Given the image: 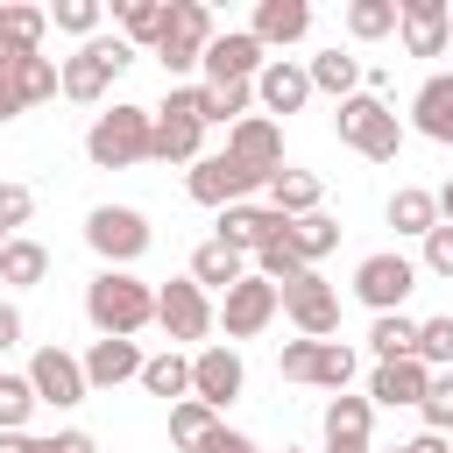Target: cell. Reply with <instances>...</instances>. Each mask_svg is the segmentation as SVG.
Returning a JSON list of instances; mask_svg holds the SVG:
<instances>
[{"label": "cell", "instance_id": "obj_19", "mask_svg": "<svg viewBox=\"0 0 453 453\" xmlns=\"http://www.w3.org/2000/svg\"><path fill=\"white\" fill-rule=\"evenodd\" d=\"M326 453H375V403L368 396L326 403Z\"/></svg>", "mask_w": 453, "mask_h": 453}, {"label": "cell", "instance_id": "obj_27", "mask_svg": "<svg viewBox=\"0 0 453 453\" xmlns=\"http://www.w3.org/2000/svg\"><path fill=\"white\" fill-rule=\"evenodd\" d=\"M198 142H205V120L156 106V149H149L156 163H198Z\"/></svg>", "mask_w": 453, "mask_h": 453}, {"label": "cell", "instance_id": "obj_55", "mask_svg": "<svg viewBox=\"0 0 453 453\" xmlns=\"http://www.w3.org/2000/svg\"><path fill=\"white\" fill-rule=\"evenodd\" d=\"M446 375H453V368H446Z\"/></svg>", "mask_w": 453, "mask_h": 453}, {"label": "cell", "instance_id": "obj_7", "mask_svg": "<svg viewBox=\"0 0 453 453\" xmlns=\"http://www.w3.org/2000/svg\"><path fill=\"white\" fill-rule=\"evenodd\" d=\"M283 382H319V389H340L354 382V347L347 340H290L283 347Z\"/></svg>", "mask_w": 453, "mask_h": 453}, {"label": "cell", "instance_id": "obj_50", "mask_svg": "<svg viewBox=\"0 0 453 453\" xmlns=\"http://www.w3.org/2000/svg\"><path fill=\"white\" fill-rule=\"evenodd\" d=\"M14 113H21V99H14V92H7V85H0V127H7V120H14Z\"/></svg>", "mask_w": 453, "mask_h": 453}, {"label": "cell", "instance_id": "obj_33", "mask_svg": "<svg viewBox=\"0 0 453 453\" xmlns=\"http://www.w3.org/2000/svg\"><path fill=\"white\" fill-rule=\"evenodd\" d=\"M368 347H375V361H418V319L382 311V319L368 326Z\"/></svg>", "mask_w": 453, "mask_h": 453}, {"label": "cell", "instance_id": "obj_38", "mask_svg": "<svg viewBox=\"0 0 453 453\" xmlns=\"http://www.w3.org/2000/svg\"><path fill=\"white\" fill-rule=\"evenodd\" d=\"M255 276H262V283H276V290H290L297 276H311V262H304L290 241H269V248L255 255Z\"/></svg>", "mask_w": 453, "mask_h": 453}, {"label": "cell", "instance_id": "obj_3", "mask_svg": "<svg viewBox=\"0 0 453 453\" xmlns=\"http://www.w3.org/2000/svg\"><path fill=\"white\" fill-rule=\"evenodd\" d=\"M333 134H340L354 156H368V163H396V149H403V120L389 113V99H368V92L340 99Z\"/></svg>", "mask_w": 453, "mask_h": 453}, {"label": "cell", "instance_id": "obj_37", "mask_svg": "<svg viewBox=\"0 0 453 453\" xmlns=\"http://www.w3.org/2000/svg\"><path fill=\"white\" fill-rule=\"evenodd\" d=\"M290 248H297L304 262L333 255V248H340V219H326V212H304V219H290Z\"/></svg>", "mask_w": 453, "mask_h": 453}, {"label": "cell", "instance_id": "obj_49", "mask_svg": "<svg viewBox=\"0 0 453 453\" xmlns=\"http://www.w3.org/2000/svg\"><path fill=\"white\" fill-rule=\"evenodd\" d=\"M14 340H21V311H14V304H0V354H7Z\"/></svg>", "mask_w": 453, "mask_h": 453}, {"label": "cell", "instance_id": "obj_47", "mask_svg": "<svg viewBox=\"0 0 453 453\" xmlns=\"http://www.w3.org/2000/svg\"><path fill=\"white\" fill-rule=\"evenodd\" d=\"M198 453H255V439H248V432H234V425H212V439H205Z\"/></svg>", "mask_w": 453, "mask_h": 453}, {"label": "cell", "instance_id": "obj_2", "mask_svg": "<svg viewBox=\"0 0 453 453\" xmlns=\"http://www.w3.org/2000/svg\"><path fill=\"white\" fill-rule=\"evenodd\" d=\"M149 149H156V113H149V106H113V113H99V120L85 127V156H92L99 170L149 163Z\"/></svg>", "mask_w": 453, "mask_h": 453}, {"label": "cell", "instance_id": "obj_30", "mask_svg": "<svg viewBox=\"0 0 453 453\" xmlns=\"http://www.w3.org/2000/svg\"><path fill=\"white\" fill-rule=\"evenodd\" d=\"M389 226H396V234H418V241H425V234L439 226V191H425V184H403V191L389 198Z\"/></svg>", "mask_w": 453, "mask_h": 453}, {"label": "cell", "instance_id": "obj_29", "mask_svg": "<svg viewBox=\"0 0 453 453\" xmlns=\"http://www.w3.org/2000/svg\"><path fill=\"white\" fill-rule=\"evenodd\" d=\"M262 191H269V205H276L283 219H304V212H319V177H311V170H290V163H283V170H276Z\"/></svg>", "mask_w": 453, "mask_h": 453}, {"label": "cell", "instance_id": "obj_31", "mask_svg": "<svg viewBox=\"0 0 453 453\" xmlns=\"http://www.w3.org/2000/svg\"><path fill=\"white\" fill-rule=\"evenodd\" d=\"M304 71H311V92H333V99H354V85H361V57H347V50H319Z\"/></svg>", "mask_w": 453, "mask_h": 453}, {"label": "cell", "instance_id": "obj_24", "mask_svg": "<svg viewBox=\"0 0 453 453\" xmlns=\"http://www.w3.org/2000/svg\"><path fill=\"white\" fill-rule=\"evenodd\" d=\"M425 389H432V368L425 361H375V375H368V403H425Z\"/></svg>", "mask_w": 453, "mask_h": 453}, {"label": "cell", "instance_id": "obj_16", "mask_svg": "<svg viewBox=\"0 0 453 453\" xmlns=\"http://www.w3.org/2000/svg\"><path fill=\"white\" fill-rule=\"evenodd\" d=\"M396 35L411 57H446V42H453L446 0H396Z\"/></svg>", "mask_w": 453, "mask_h": 453}, {"label": "cell", "instance_id": "obj_25", "mask_svg": "<svg viewBox=\"0 0 453 453\" xmlns=\"http://www.w3.org/2000/svg\"><path fill=\"white\" fill-rule=\"evenodd\" d=\"M241 276H248V255H241V248H226L219 234L191 248V283H198V290H219V297H226Z\"/></svg>", "mask_w": 453, "mask_h": 453}, {"label": "cell", "instance_id": "obj_42", "mask_svg": "<svg viewBox=\"0 0 453 453\" xmlns=\"http://www.w3.org/2000/svg\"><path fill=\"white\" fill-rule=\"evenodd\" d=\"M418 361L425 368H453V319H418Z\"/></svg>", "mask_w": 453, "mask_h": 453}, {"label": "cell", "instance_id": "obj_41", "mask_svg": "<svg viewBox=\"0 0 453 453\" xmlns=\"http://www.w3.org/2000/svg\"><path fill=\"white\" fill-rule=\"evenodd\" d=\"M248 99H255V85H205V127H212V120L241 127V120H248Z\"/></svg>", "mask_w": 453, "mask_h": 453}, {"label": "cell", "instance_id": "obj_52", "mask_svg": "<svg viewBox=\"0 0 453 453\" xmlns=\"http://www.w3.org/2000/svg\"><path fill=\"white\" fill-rule=\"evenodd\" d=\"M7 241H14V234H7V226H0V248H7Z\"/></svg>", "mask_w": 453, "mask_h": 453}, {"label": "cell", "instance_id": "obj_36", "mask_svg": "<svg viewBox=\"0 0 453 453\" xmlns=\"http://www.w3.org/2000/svg\"><path fill=\"white\" fill-rule=\"evenodd\" d=\"M163 21H170V0H120V35L127 42H163Z\"/></svg>", "mask_w": 453, "mask_h": 453}, {"label": "cell", "instance_id": "obj_1", "mask_svg": "<svg viewBox=\"0 0 453 453\" xmlns=\"http://www.w3.org/2000/svg\"><path fill=\"white\" fill-rule=\"evenodd\" d=\"M85 319L99 326V340H134L149 319H156V290L134 276V269H99L85 283Z\"/></svg>", "mask_w": 453, "mask_h": 453}, {"label": "cell", "instance_id": "obj_14", "mask_svg": "<svg viewBox=\"0 0 453 453\" xmlns=\"http://www.w3.org/2000/svg\"><path fill=\"white\" fill-rule=\"evenodd\" d=\"M262 64H269V50H262L248 28H226V35H212V50H205V85H255Z\"/></svg>", "mask_w": 453, "mask_h": 453}, {"label": "cell", "instance_id": "obj_18", "mask_svg": "<svg viewBox=\"0 0 453 453\" xmlns=\"http://www.w3.org/2000/svg\"><path fill=\"white\" fill-rule=\"evenodd\" d=\"M219 241L241 248V255H248V248L262 255L269 241H290V219H283L276 205H226V212H219Z\"/></svg>", "mask_w": 453, "mask_h": 453}, {"label": "cell", "instance_id": "obj_6", "mask_svg": "<svg viewBox=\"0 0 453 453\" xmlns=\"http://www.w3.org/2000/svg\"><path fill=\"white\" fill-rule=\"evenodd\" d=\"M85 241H92V255L106 262V269H127V262H142L149 255V219L134 212V205H92V219H85Z\"/></svg>", "mask_w": 453, "mask_h": 453}, {"label": "cell", "instance_id": "obj_8", "mask_svg": "<svg viewBox=\"0 0 453 453\" xmlns=\"http://www.w3.org/2000/svg\"><path fill=\"white\" fill-rule=\"evenodd\" d=\"M418 290V262H403L396 248H382V255H368L361 269H354V297L382 319V311H403V297Z\"/></svg>", "mask_w": 453, "mask_h": 453}, {"label": "cell", "instance_id": "obj_46", "mask_svg": "<svg viewBox=\"0 0 453 453\" xmlns=\"http://www.w3.org/2000/svg\"><path fill=\"white\" fill-rule=\"evenodd\" d=\"M425 269H432V276H453V226H446V219L425 234Z\"/></svg>", "mask_w": 453, "mask_h": 453}, {"label": "cell", "instance_id": "obj_11", "mask_svg": "<svg viewBox=\"0 0 453 453\" xmlns=\"http://www.w3.org/2000/svg\"><path fill=\"white\" fill-rule=\"evenodd\" d=\"M276 311H283V290H276V283H262L255 269H248V276L219 297V326H226V340H255Z\"/></svg>", "mask_w": 453, "mask_h": 453}, {"label": "cell", "instance_id": "obj_10", "mask_svg": "<svg viewBox=\"0 0 453 453\" xmlns=\"http://www.w3.org/2000/svg\"><path fill=\"white\" fill-rule=\"evenodd\" d=\"M283 311H290V326H297V340H333L340 333V290L311 269V276H297L290 290H283Z\"/></svg>", "mask_w": 453, "mask_h": 453}, {"label": "cell", "instance_id": "obj_34", "mask_svg": "<svg viewBox=\"0 0 453 453\" xmlns=\"http://www.w3.org/2000/svg\"><path fill=\"white\" fill-rule=\"evenodd\" d=\"M142 389H149V396H163V403H184V396H191V361H184V354H149Z\"/></svg>", "mask_w": 453, "mask_h": 453}, {"label": "cell", "instance_id": "obj_15", "mask_svg": "<svg viewBox=\"0 0 453 453\" xmlns=\"http://www.w3.org/2000/svg\"><path fill=\"white\" fill-rule=\"evenodd\" d=\"M241 382H248V368H241L234 347H198V354H191V396H198L205 411H226V403L241 396Z\"/></svg>", "mask_w": 453, "mask_h": 453}, {"label": "cell", "instance_id": "obj_51", "mask_svg": "<svg viewBox=\"0 0 453 453\" xmlns=\"http://www.w3.org/2000/svg\"><path fill=\"white\" fill-rule=\"evenodd\" d=\"M439 219H446V226H453V184H446V191H439Z\"/></svg>", "mask_w": 453, "mask_h": 453}, {"label": "cell", "instance_id": "obj_39", "mask_svg": "<svg viewBox=\"0 0 453 453\" xmlns=\"http://www.w3.org/2000/svg\"><path fill=\"white\" fill-rule=\"evenodd\" d=\"M35 382L28 375H0V432H28V411H35Z\"/></svg>", "mask_w": 453, "mask_h": 453}, {"label": "cell", "instance_id": "obj_28", "mask_svg": "<svg viewBox=\"0 0 453 453\" xmlns=\"http://www.w3.org/2000/svg\"><path fill=\"white\" fill-rule=\"evenodd\" d=\"M0 85H7V92L21 99V113H28V106H42V99H57V92H64V71H57L50 57H21Z\"/></svg>", "mask_w": 453, "mask_h": 453}, {"label": "cell", "instance_id": "obj_17", "mask_svg": "<svg viewBox=\"0 0 453 453\" xmlns=\"http://www.w3.org/2000/svg\"><path fill=\"white\" fill-rule=\"evenodd\" d=\"M226 156H234V163H248V170L269 184V177L283 170V127H276L269 113H248L241 127H226Z\"/></svg>", "mask_w": 453, "mask_h": 453}, {"label": "cell", "instance_id": "obj_40", "mask_svg": "<svg viewBox=\"0 0 453 453\" xmlns=\"http://www.w3.org/2000/svg\"><path fill=\"white\" fill-rule=\"evenodd\" d=\"M396 28V0H354L347 7V35L354 42H375V35H389Z\"/></svg>", "mask_w": 453, "mask_h": 453}, {"label": "cell", "instance_id": "obj_5", "mask_svg": "<svg viewBox=\"0 0 453 453\" xmlns=\"http://www.w3.org/2000/svg\"><path fill=\"white\" fill-rule=\"evenodd\" d=\"M212 7L205 0H170V21H163V42H156V57H163V71L177 78V71H198L205 64V50H212Z\"/></svg>", "mask_w": 453, "mask_h": 453}, {"label": "cell", "instance_id": "obj_23", "mask_svg": "<svg viewBox=\"0 0 453 453\" xmlns=\"http://www.w3.org/2000/svg\"><path fill=\"white\" fill-rule=\"evenodd\" d=\"M304 28H311V7H304V0H255V21H248V35H255L262 50H290Z\"/></svg>", "mask_w": 453, "mask_h": 453}, {"label": "cell", "instance_id": "obj_26", "mask_svg": "<svg viewBox=\"0 0 453 453\" xmlns=\"http://www.w3.org/2000/svg\"><path fill=\"white\" fill-rule=\"evenodd\" d=\"M42 35H50V14L7 0V14H0V57H7V71H14L21 57H42Z\"/></svg>", "mask_w": 453, "mask_h": 453}, {"label": "cell", "instance_id": "obj_53", "mask_svg": "<svg viewBox=\"0 0 453 453\" xmlns=\"http://www.w3.org/2000/svg\"><path fill=\"white\" fill-rule=\"evenodd\" d=\"M283 453H304V446H283Z\"/></svg>", "mask_w": 453, "mask_h": 453}, {"label": "cell", "instance_id": "obj_12", "mask_svg": "<svg viewBox=\"0 0 453 453\" xmlns=\"http://www.w3.org/2000/svg\"><path fill=\"white\" fill-rule=\"evenodd\" d=\"M184 191H191L198 205H219V212H226V205H241L248 191H262V177H255L248 163H234V156H198L191 177H184Z\"/></svg>", "mask_w": 453, "mask_h": 453}, {"label": "cell", "instance_id": "obj_48", "mask_svg": "<svg viewBox=\"0 0 453 453\" xmlns=\"http://www.w3.org/2000/svg\"><path fill=\"white\" fill-rule=\"evenodd\" d=\"M396 453H453V439H446V432H418V439H403Z\"/></svg>", "mask_w": 453, "mask_h": 453}, {"label": "cell", "instance_id": "obj_13", "mask_svg": "<svg viewBox=\"0 0 453 453\" xmlns=\"http://www.w3.org/2000/svg\"><path fill=\"white\" fill-rule=\"evenodd\" d=\"M28 382H35V396H42V403H57V411H78V403L92 396V382H85V361H78V354H64V347H35V361H28Z\"/></svg>", "mask_w": 453, "mask_h": 453}, {"label": "cell", "instance_id": "obj_21", "mask_svg": "<svg viewBox=\"0 0 453 453\" xmlns=\"http://www.w3.org/2000/svg\"><path fill=\"white\" fill-rule=\"evenodd\" d=\"M142 347L134 340H92L85 347V382L92 389H120V382H142Z\"/></svg>", "mask_w": 453, "mask_h": 453}, {"label": "cell", "instance_id": "obj_54", "mask_svg": "<svg viewBox=\"0 0 453 453\" xmlns=\"http://www.w3.org/2000/svg\"><path fill=\"white\" fill-rule=\"evenodd\" d=\"M0 14H7V0H0Z\"/></svg>", "mask_w": 453, "mask_h": 453}, {"label": "cell", "instance_id": "obj_22", "mask_svg": "<svg viewBox=\"0 0 453 453\" xmlns=\"http://www.w3.org/2000/svg\"><path fill=\"white\" fill-rule=\"evenodd\" d=\"M411 127H418L425 142L453 149V71H439V78L418 85V99H411Z\"/></svg>", "mask_w": 453, "mask_h": 453}, {"label": "cell", "instance_id": "obj_44", "mask_svg": "<svg viewBox=\"0 0 453 453\" xmlns=\"http://www.w3.org/2000/svg\"><path fill=\"white\" fill-rule=\"evenodd\" d=\"M418 418H425V432H446V439H453V375H432Z\"/></svg>", "mask_w": 453, "mask_h": 453}, {"label": "cell", "instance_id": "obj_35", "mask_svg": "<svg viewBox=\"0 0 453 453\" xmlns=\"http://www.w3.org/2000/svg\"><path fill=\"white\" fill-rule=\"evenodd\" d=\"M212 425H219V411H205L198 396H184V403H170V446H184V453H198V446L212 439Z\"/></svg>", "mask_w": 453, "mask_h": 453}, {"label": "cell", "instance_id": "obj_9", "mask_svg": "<svg viewBox=\"0 0 453 453\" xmlns=\"http://www.w3.org/2000/svg\"><path fill=\"white\" fill-rule=\"evenodd\" d=\"M156 326H163L170 340H205V333L219 326V311H212V297H205L191 276H170V283L156 290Z\"/></svg>", "mask_w": 453, "mask_h": 453}, {"label": "cell", "instance_id": "obj_20", "mask_svg": "<svg viewBox=\"0 0 453 453\" xmlns=\"http://www.w3.org/2000/svg\"><path fill=\"white\" fill-rule=\"evenodd\" d=\"M255 99H262L269 113H297V106L311 99V71H304L297 57H269L262 78H255Z\"/></svg>", "mask_w": 453, "mask_h": 453}, {"label": "cell", "instance_id": "obj_4", "mask_svg": "<svg viewBox=\"0 0 453 453\" xmlns=\"http://www.w3.org/2000/svg\"><path fill=\"white\" fill-rule=\"evenodd\" d=\"M127 64H134V42H127V35H92V42H78V57H64V99L92 106Z\"/></svg>", "mask_w": 453, "mask_h": 453}, {"label": "cell", "instance_id": "obj_32", "mask_svg": "<svg viewBox=\"0 0 453 453\" xmlns=\"http://www.w3.org/2000/svg\"><path fill=\"white\" fill-rule=\"evenodd\" d=\"M42 276H50V248H42V241H21V234H14V241L0 248V283L28 290V283H42Z\"/></svg>", "mask_w": 453, "mask_h": 453}, {"label": "cell", "instance_id": "obj_45", "mask_svg": "<svg viewBox=\"0 0 453 453\" xmlns=\"http://www.w3.org/2000/svg\"><path fill=\"white\" fill-rule=\"evenodd\" d=\"M28 212H35V191L28 184H0V226L14 234V226H28Z\"/></svg>", "mask_w": 453, "mask_h": 453}, {"label": "cell", "instance_id": "obj_43", "mask_svg": "<svg viewBox=\"0 0 453 453\" xmlns=\"http://www.w3.org/2000/svg\"><path fill=\"white\" fill-rule=\"evenodd\" d=\"M50 28H64V35H99V0H57L50 7Z\"/></svg>", "mask_w": 453, "mask_h": 453}]
</instances>
